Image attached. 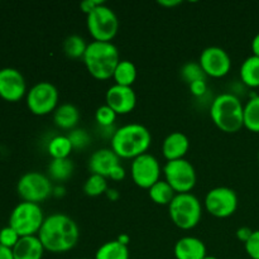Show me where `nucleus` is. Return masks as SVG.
<instances>
[{
	"mask_svg": "<svg viewBox=\"0 0 259 259\" xmlns=\"http://www.w3.org/2000/svg\"><path fill=\"white\" fill-rule=\"evenodd\" d=\"M120 164V158L111 148H101L94 152L89 158V169L91 174L110 177V174L116 166Z\"/></svg>",
	"mask_w": 259,
	"mask_h": 259,
	"instance_id": "16",
	"label": "nucleus"
},
{
	"mask_svg": "<svg viewBox=\"0 0 259 259\" xmlns=\"http://www.w3.org/2000/svg\"><path fill=\"white\" fill-rule=\"evenodd\" d=\"M176 259H204L206 257V245L196 237H184L175 244Z\"/></svg>",
	"mask_w": 259,
	"mask_h": 259,
	"instance_id": "18",
	"label": "nucleus"
},
{
	"mask_svg": "<svg viewBox=\"0 0 259 259\" xmlns=\"http://www.w3.org/2000/svg\"><path fill=\"white\" fill-rule=\"evenodd\" d=\"M0 259H14L13 255V249L10 248L4 247V245L0 244Z\"/></svg>",
	"mask_w": 259,
	"mask_h": 259,
	"instance_id": "39",
	"label": "nucleus"
},
{
	"mask_svg": "<svg viewBox=\"0 0 259 259\" xmlns=\"http://www.w3.org/2000/svg\"><path fill=\"white\" fill-rule=\"evenodd\" d=\"M73 174V163L70 158L52 159L48 164V175L55 181H66Z\"/></svg>",
	"mask_w": 259,
	"mask_h": 259,
	"instance_id": "25",
	"label": "nucleus"
},
{
	"mask_svg": "<svg viewBox=\"0 0 259 259\" xmlns=\"http://www.w3.org/2000/svg\"><path fill=\"white\" fill-rule=\"evenodd\" d=\"M131 253H129L128 245L121 244L118 240H110V242L104 243L96 250L95 258L94 259H129Z\"/></svg>",
	"mask_w": 259,
	"mask_h": 259,
	"instance_id": "22",
	"label": "nucleus"
},
{
	"mask_svg": "<svg viewBox=\"0 0 259 259\" xmlns=\"http://www.w3.org/2000/svg\"><path fill=\"white\" fill-rule=\"evenodd\" d=\"M205 209L210 215L219 219L229 218L238 209V195L230 187L211 189L205 196Z\"/></svg>",
	"mask_w": 259,
	"mask_h": 259,
	"instance_id": "11",
	"label": "nucleus"
},
{
	"mask_svg": "<svg viewBox=\"0 0 259 259\" xmlns=\"http://www.w3.org/2000/svg\"><path fill=\"white\" fill-rule=\"evenodd\" d=\"M257 159H258V164H259V152H258V157H257Z\"/></svg>",
	"mask_w": 259,
	"mask_h": 259,
	"instance_id": "45",
	"label": "nucleus"
},
{
	"mask_svg": "<svg viewBox=\"0 0 259 259\" xmlns=\"http://www.w3.org/2000/svg\"><path fill=\"white\" fill-rule=\"evenodd\" d=\"M73 147L67 136H56L48 143V153L52 159L68 158Z\"/></svg>",
	"mask_w": 259,
	"mask_h": 259,
	"instance_id": "26",
	"label": "nucleus"
},
{
	"mask_svg": "<svg viewBox=\"0 0 259 259\" xmlns=\"http://www.w3.org/2000/svg\"><path fill=\"white\" fill-rule=\"evenodd\" d=\"M199 63L205 75L215 78L227 76L232 68V58L229 53L218 46L205 48L200 55Z\"/></svg>",
	"mask_w": 259,
	"mask_h": 259,
	"instance_id": "13",
	"label": "nucleus"
},
{
	"mask_svg": "<svg viewBox=\"0 0 259 259\" xmlns=\"http://www.w3.org/2000/svg\"><path fill=\"white\" fill-rule=\"evenodd\" d=\"M181 76L189 85L195 82V81L205 80L206 78V75L202 71L200 63L196 62H189L186 65H184V67L181 68Z\"/></svg>",
	"mask_w": 259,
	"mask_h": 259,
	"instance_id": "30",
	"label": "nucleus"
},
{
	"mask_svg": "<svg viewBox=\"0 0 259 259\" xmlns=\"http://www.w3.org/2000/svg\"><path fill=\"white\" fill-rule=\"evenodd\" d=\"M58 99L57 88L50 81H40L27 93V106L34 115H47L57 109Z\"/></svg>",
	"mask_w": 259,
	"mask_h": 259,
	"instance_id": "10",
	"label": "nucleus"
},
{
	"mask_svg": "<svg viewBox=\"0 0 259 259\" xmlns=\"http://www.w3.org/2000/svg\"><path fill=\"white\" fill-rule=\"evenodd\" d=\"M244 128L259 133V95H254L244 105Z\"/></svg>",
	"mask_w": 259,
	"mask_h": 259,
	"instance_id": "27",
	"label": "nucleus"
},
{
	"mask_svg": "<svg viewBox=\"0 0 259 259\" xmlns=\"http://www.w3.org/2000/svg\"><path fill=\"white\" fill-rule=\"evenodd\" d=\"M17 191L23 201L39 204L53 194V186L50 177L40 172L30 171L20 177Z\"/></svg>",
	"mask_w": 259,
	"mask_h": 259,
	"instance_id": "8",
	"label": "nucleus"
},
{
	"mask_svg": "<svg viewBox=\"0 0 259 259\" xmlns=\"http://www.w3.org/2000/svg\"><path fill=\"white\" fill-rule=\"evenodd\" d=\"M67 137L72 144L73 149H82L90 143V136L83 129H72Z\"/></svg>",
	"mask_w": 259,
	"mask_h": 259,
	"instance_id": "32",
	"label": "nucleus"
},
{
	"mask_svg": "<svg viewBox=\"0 0 259 259\" xmlns=\"http://www.w3.org/2000/svg\"><path fill=\"white\" fill-rule=\"evenodd\" d=\"M204 259H219V258L214 257V255H206V257H205Z\"/></svg>",
	"mask_w": 259,
	"mask_h": 259,
	"instance_id": "44",
	"label": "nucleus"
},
{
	"mask_svg": "<svg viewBox=\"0 0 259 259\" xmlns=\"http://www.w3.org/2000/svg\"><path fill=\"white\" fill-rule=\"evenodd\" d=\"M45 219L39 204L23 201L13 209L9 217V227H12L19 237L38 235Z\"/></svg>",
	"mask_w": 259,
	"mask_h": 259,
	"instance_id": "7",
	"label": "nucleus"
},
{
	"mask_svg": "<svg viewBox=\"0 0 259 259\" xmlns=\"http://www.w3.org/2000/svg\"><path fill=\"white\" fill-rule=\"evenodd\" d=\"M190 149V141L186 134L174 132L164 138L162 143V153L167 161L182 159Z\"/></svg>",
	"mask_w": 259,
	"mask_h": 259,
	"instance_id": "17",
	"label": "nucleus"
},
{
	"mask_svg": "<svg viewBox=\"0 0 259 259\" xmlns=\"http://www.w3.org/2000/svg\"><path fill=\"white\" fill-rule=\"evenodd\" d=\"M86 25L94 40L111 42L118 34L119 19L115 12L103 3L86 15Z\"/></svg>",
	"mask_w": 259,
	"mask_h": 259,
	"instance_id": "6",
	"label": "nucleus"
},
{
	"mask_svg": "<svg viewBox=\"0 0 259 259\" xmlns=\"http://www.w3.org/2000/svg\"><path fill=\"white\" fill-rule=\"evenodd\" d=\"M245 252L252 259H259V229L253 230L252 237L244 244Z\"/></svg>",
	"mask_w": 259,
	"mask_h": 259,
	"instance_id": "34",
	"label": "nucleus"
},
{
	"mask_svg": "<svg viewBox=\"0 0 259 259\" xmlns=\"http://www.w3.org/2000/svg\"><path fill=\"white\" fill-rule=\"evenodd\" d=\"M80 120V111L73 104H61L53 111V121L61 129H73Z\"/></svg>",
	"mask_w": 259,
	"mask_h": 259,
	"instance_id": "20",
	"label": "nucleus"
},
{
	"mask_svg": "<svg viewBox=\"0 0 259 259\" xmlns=\"http://www.w3.org/2000/svg\"><path fill=\"white\" fill-rule=\"evenodd\" d=\"M116 240H118V242H120L121 244L128 245L129 242H131V238H129V235H126V234H121Z\"/></svg>",
	"mask_w": 259,
	"mask_h": 259,
	"instance_id": "43",
	"label": "nucleus"
},
{
	"mask_svg": "<svg viewBox=\"0 0 259 259\" xmlns=\"http://www.w3.org/2000/svg\"><path fill=\"white\" fill-rule=\"evenodd\" d=\"M252 52H253V56H257L259 57V33L254 35V38L252 39Z\"/></svg>",
	"mask_w": 259,
	"mask_h": 259,
	"instance_id": "41",
	"label": "nucleus"
},
{
	"mask_svg": "<svg viewBox=\"0 0 259 259\" xmlns=\"http://www.w3.org/2000/svg\"><path fill=\"white\" fill-rule=\"evenodd\" d=\"M240 80L248 88H259V57L249 56L243 61L239 70Z\"/></svg>",
	"mask_w": 259,
	"mask_h": 259,
	"instance_id": "21",
	"label": "nucleus"
},
{
	"mask_svg": "<svg viewBox=\"0 0 259 259\" xmlns=\"http://www.w3.org/2000/svg\"><path fill=\"white\" fill-rule=\"evenodd\" d=\"M132 180L141 189L149 190L161 180V164L151 153H144L133 159L131 166Z\"/></svg>",
	"mask_w": 259,
	"mask_h": 259,
	"instance_id": "12",
	"label": "nucleus"
},
{
	"mask_svg": "<svg viewBox=\"0 0 259 259\" xmlns=\"http://www.w3.org/2000/svg\"><path fill=\"white\" fill-rule=\"evenodd\" d=\"M169 218L177 228L182 230L194 229L202 218V206L200 200L191 192L176 194L168 205Z\"/></svg>",
	"mask_w": 259,
	"mask_h": 259,
	"instance_id": "5",
	"label": "nucleus"
},
{
	"mask_svg": "<svg viewBox=\"0 0 259 259\" xmlns=\"http://www.w3.org/2000/svg\"><path fill=\"white\" fill-rule=\"evenodd\" d=\"M110 143L119 158L134 159L147 153L152 144V136L148 128L142 124L131 123L116 129Z\"/></svg>",
	"mask_w": 259,
	"mask_h": 259,
	"instance_id": "2",
	"label": "nucleus"
},
{
	"mask_svg": "<svg viewBox=\"0 0 259 259\" xmlns=\"http://www.w3.org/2000/svg\"><path fill=\"white\" fill-rule=\"evenodd\" d=\"M106 196H108L111 201H115V200L119 199V192L116 191L115 189H108V191H106Z\"/></svg>",
	"mask_w": 259,
	"mask_h": 259,
	"instance_id": "42",
	"label": "nucleus"
},
{
	"mask_svg": "<svg viewBox=\"0 0 259 259\" xmlns=\"http://www.w3.org/2000/svg\"><path fill=\"white\" fill-rule=\"evenodd\" d=\"M19 239V234L12 227H9V225L0 230V244L4 245V247L13 249Z\"/></svg>",
	"mask_w": 259,
	"mask_h": 259,
	"instance_id": "33",
	"label": "nucleus"
},
{
	"mask_svg": "<svg viewBox=\"0 0 259 259\" xmlns=\"http://www.w3.org/2000/svg\"><path fill=\"white\" fill-rule=\"evenodd\" d=\"M82 60L89 73L96 80L104 81L113 77L120 55L114 43L93 40L88 45Z\"/></svg>",
	"mask_w": 259,
	"mask_h": 259,
	"instance_id": "3",
	"label": "nucleus"
},
{
	"mask_svg": "<svg viewBox=\"0 0 259 259\" xmlns=\"http://www.w3.org/2000/svg\"><path fill=\"white\" fill-rule=\"evenodd\" d=\"M210 116L222 132L237 133L244 126V105L234 94H220L212 100Z\"/></svg>",
	"mask_w": 259,
	"mask_h": 259,
	"instance_id": "4",
	"label": "nucleus"
},
{
	"mask_svg": "<svg viewBox=\"0 0 259 259\" xmlns=\"http://www.w3.org/2000/svg\"><path fill=\"white\" fill-rule=\"evenodd\" d=\"M158 4L161 7H167V8H174L177 7V5L182 4L181 0H159Z\"/></svg>",
	"mask_w": 259,
	"mask_h": 259,
	"instance_id": "40",
	"label": "nucleus"
},
{
	"mask_svg": "<svg viewBox=\"0 0 259 259\" xmlns=\"http://www.w3.org/2000/svg\"><path fill=\"white\" fill-rule=\"evenodd\" d=\"M103 0H83V2L80 3V8L81 10L88 15L89 13L93 12L96 7H99V5L103 4Z\"/></svg>",
	"mask_w": 259,
	"mask_h": 259,
	"instance_id": "36",
	"label": "nucleus"
},
{
	"mask_svg": "<svg viewBox=\"0 0 259 259\" xmlns=\"http://www.w3.org/2000/svg\"><path fill=\"white\" fill-rule=\"evenodd\" d=\"M252 234H253V230L248 227H242L237 230V238L240 240V242L244 243V244L249 240V238L252 237Z\"/></svg>",
	"mask_w": 259,
	"mask_h": 259,
	"instance_id": "37",
	"label": "nucleus"
},
{
	"mask_svg": "<svg viewBox=\"0 0 259 259\" xmlns=\"http://www.w3.org/2000/svg\"><path fill=\"white\" fill-rule=\"evenodd\" d=\"M124 177H125V169H124V167L121 164H119V166H116L113 169L109 179L113 180V181H121V180H124Z\"/></svg>",
	"mask_w": 259,
	"mask_h": 259,
	"instance_id": "38",
	"label": "nucleus"
},
{
	"mask_svg": "<svg viewBox=\"0 0 259 259\" xmlns=\"http://www.w3.org/2000/svg\"><path fill=\"white\" fill-rule=\"evenodd\" d=\"M116 116L118 114L105 104V105H101L96 109L95 111V120L103 128H109L114 124V121L116 120Z\"/></svg>",
	"mask_w": 259,
	"mask_h": 259,
	"instance_id": "31",
	"label": "nucleus"
},
{
	"mask_svg": "<svg viewBox=\"0 0 259 259\" xmlns=\"http://www.w3.org/2000/svg\"><path fill=\"white\" fill-rule=\"evenodd\" d=\"M108 189L106 179L100 175L91 174L83 184V192L90 197H98L100 195L106 194Z\"/></svg>",
	"mask_w": 259,
	"mask_h": 259,
	"instance_id": "29",
	"label": "nucleus"
},
{
	"mask_svg": "<svg viewBox=\"0 0 259 259\" xmlns=\"http://www.w3.org/2000/svg\"><path fill=\"white\" fill-rule=\"evenodd\" d=\"M148 195L152 201L157 205H169L176 196L175 190L164 180H159L148 190Z\"/></svg>",
	"mask_w": 259,
	"mask_h": 259,
	"instance_id": "24",
	"label": "nucleus"
},
{
	"mask_svg": "<svg viewBox=\"0 0 259 259\" xmlns=\"http://www.w3.org/2000/svg\"><path fill=\"white\" fill-rule=\"evenodd\" d=\"M88 45L89 43H86L81 35H68L65 39V42H63V52H65L67 57L72 58V60L83 58Z\"/></svg>",
	"mask_w": 259,
	"mask_h": 259,
	"instance_id": "28",
	"label": "nucleus"
},
{
	"mask_svg": "<svg viewBox=\"0 0 259 259\" xmlns=\"http://www.w3.org/2000/svg\"><path fill=\"white\" fill-rule=\"evenodd\" d=\"M163 175L164 181L168 182L176 194L191 192L196 185V171L191 162L185 158L167 161L163 167Z\"/></svg>",
	"mask_w": 259,
	"mask_h": 259,
	"instance_id": "9",
	"label": "nucleus"
},
{
	"mask_svg": "<svg viewBox=\"0 0 259 259\" xmlns=\"http://www.w3.org/2000/svg\"><path fill=\"white\" fill-rule=\"evenodd\" d=\"M27 93V83L20 71L13 67L0 68V98L15 103Z\"/></svg>",
	"mask_w": 259,
	"mask_h": 259,
	"instance_id": "14",
	"label": "nucleus"
},
{
	"mask_svg": "<svg viewBox=\"0 0 259 259\" xmlns=\"http://www.w3.org/2000/svg\"><path fill=\"white\" fill-rule=\"evenodd\" d=\"M116 85L132 86L137 80V67L132 61L120 60L113 75Z\"/></svg>",
	"mask_w": 259,
	"mask_h": 259,
	"instance_id": "23",
	"label": "nucleus"
},
{
	"mask_svg": "<svg viewBox=\"0 0 259 259\" xmlns=\"http://www.w3.org/2000/svg\"><path fill=\"white\" fill-rule=\"evenodd\" d=\"M45 250L38 235L20 237L13 248V255L14 259H42Z\"/></svg>",
	"mask_w": 259,
	"mask_h": 259,
	"instance_id": "19",
	"label": "nucleus"
},
{
	"mask_svg": "<svg viewBox=\"0 0 259 259\" xmlns=\"http://www.w3.org/2000/svg\"><path fill=\"white\" fill-rule=\"evenodd\" d=\"M190 91H191L192 95L195 96H202L207 91V83L206 80H200V81H195V82L190 83Z\"/></svg>",
	"mask_w": 259,
	"mask_h": 259,
	"instance_id": "35",
	"label": "nucleus"
},
{
	"mask_svg": "<svg viewBox=\"0 0 259 259\" xmlns=\"http://www.w3.org/2000/svg\"><path fill=\"white\" fill-rule=\"evenodd\" d=\"M106 105L110 106L118 115L132 113L137 105L136 91L132 86H121L114 83L105 94Z\"/></svg>",
	"mask_w": 259,
	"mask_h": 259,
	"instance_id": "15",
	"label": "nucleus"
},
{
	"mask_svg": "<svg viewBox=\"0 0 259 259\" xmlns=\"http://www.w3.org/2000/svg\"><path fill=\"white\" fill-rule=\"evenodd\" d=\"M40 243L51 253H66L76 247L80 238V230L72 218L56 212L43 222L38 233Z\"/></svg>",
	"mask_w": 259,
	"mask_h": 259,
	"instance_id": "1",
	"label": "nucleus"
},
{
	"mask_svg": "<svg viewBox=\"0 0 259 259\" xmlns=\"http://www.w3.org/2000/svg\"><path fill=\"white\" fill-rule=\"evenodd\" d=\"M80 259H89V258H80Z\"/></svg>",
	"mask_w": 259,
	"mask_h": 259,
	"instance_id": "46",
	"label": "nucleus"
}]
</instances>
